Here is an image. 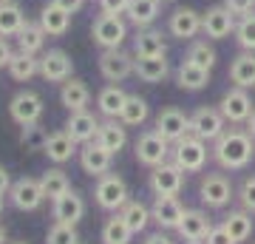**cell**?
Returning <instances> with one entry per match:
<instances>
[{
	"mask_svg": "<svg viewBox=\"0 0 255 244\" xmlns=\"http://www.w3.org/2000/svg\"><path fill=\"white\" fill-rule=\"evenodd\" d=\"M213 162L224 171H244L255 156V139L241 128H227L210 148Z\"/></svg>",
	"mask_w": 255,
	"mask_h": 244,
	"instance_id": "obj_1",
	"label": "cell"
},
{
	"mask_svg": "<svg viewBox=\"0 0 255 244\" xmlns=\"http://www.w3.org/2000/svg\"><path fill=\"white\" fill-rule=\"evenodd\" d=\"M210 156H213V154L207 151V142H204V139H199V136L187 134L184 139L173 142V151H170V162H176L184 173H201Z\"/></svg>",
	"mask_w": 255,
	"mask_h": 244,
	"instance_id": "obj_2",
	"label": "cell"
},
{
	"mask_svg": "<svg viewBox=\"0 0 255 244\" xmlns=\"http://www.w3.org/2000/svg\"><path fill=\"white\" fill-rule=\"evenodd\" d=\"M94 199L102 210H122L130 202V190H128V182L119 176V173H105L97 179V188H94Z\"/></svg>",
	"mask_w": 255,
	"mask_h": 244,
	"instance_id": "obj_3",
	"label": "cell"
},
{
	"mask_svg": "<svg viewBox=\"0 0 255 244\" xmlns=\"http://www.w3.org/2000/svg\"><path fill=\"white\" fill-rule=\"evenodd\" d=\"M170 151H173V145L167 142L159 131H145V134H139V139L133 142L136 162L145 165V168H156V165L167 162Z\"/></svg>",
	"mask_w": 255,
	"mask_h": 244,
	"instance_id": "obj_4",
	"label": "cell"
},
{
	"mask_svg": "<svg viewBox=\"0 0 255 244\" xmlns=\"http://www.w3.org/2000/svg\"><path fill=\"white\" fill-rule=\"evenodd\" d=\"M227 119L221 114L219 108H213V105H201L190 114V134L204 139V142H216L224 131H227Z\"/></svg>",
	"mask_w": 255,
	"mask_h": 244,
	"instance_id": "obj_5",
	"label": "cell"
},
{
	"mask_svg": "<svg viewBox=\"0 0 255 244\" xmlns=\"http://www.w3.org/2000/svg\"><path fill=\"white\" fill-rule=\"evenodd\" d=\"M91 37L100 48H122L128 37V23L122 14H100L91 26Z\"/></svg>",
	"mask_w": 255,
	"mask_h": 244,
	"instance_id": "obj_6",
	"label": "cell"
},
{
	"mask_svg": "<svg viewBox=\"0 0 255 244\" xmlns=\"http://www.w3.org/2000/svg\"><path fill=\"white\" fill-rule=\"evenodd\" d=\"M153 196H179L184 190V171L176 162H162L150 168V179H147Z\"/></svg>",
	"mask_w": 255,
	"mask_h": 244,
	"instance_id": "obj_7",
	"label": "cell"
},
{
	"mask_svg": "<svg viewBox=\"0 0 255 244\" xmlns=\"http://www.w3.org/2000/svg\"><path fill=\"white\" fill-rule=\"evenodd\" d=\"M199 199L201 205H207L210 210H221L227 208L233 199V182L224 173H207L199 182Z\"/></svg>",
	"mask_w": 255,
	"mask_h": 244,
	"instance_id": "obj_8",
	"label": "cell"
},
{
	"mask_svg": "<svg viewBox=\"0 0 255 244\" xmlns=\"http://www.w3.org/2000/svg\"><path fill=\"white\" fill-rule=\"evenodd\" d=\"M43 111H46L43 97H40L37 91H28V88L17 91V94L11 97V102H9V114L20 128L23 125H37L40 117H43Z\"/></svg>",
	"mask_w": 255,
	"mask_h": 244,
	"instance_id": "obj_9",
	"label": "cell"
},
{
	"mask_svg": "<svg viewBox=\"0 0 255 244\" xmlns=\"http://www.w3.org/2000/svg\"><path fill=\"white\" fill-rule=\"evenodd\" d=\"M136 68L133 54H128L122 48H102L100 54V74L108 82H125Z\"/></svg>",
	"mask_w": 255,
	"mask_h": 244,
	"instance_id": "obj_10",
	"label": "cell"
},
{
	"mask_svg": "<svg viewBox=\"0 0 255 244\" xmlns=\"http://www.w3.org/2000/svg\"><path fill=\"white\" fill-rule=\"evenodd\" d=\"M9 199H11V205H14L17 210H23V213H31V210H37L43 202H46V193H43V185H40V179L23 176V179L11 182Z\"/></svg>",
	"mask_w": 255,
	"mask_h": 244,
	"instance_id": "obj_11",
	"label": "cell"
},
{
	"mask_svg": "<svg viewBox=\"0 0 255 244\" xmlns=\"http://www.w3.org/2000/svg\"><path fill=\"white\" fill-rule=\"evenodd\" d=\"M219 111L224 114V119H227L230 125H241V122H247V119H250V114L255 111L253 108V97L247 94V88L233 85V88L221 97Z\"/></svg>",
	"mask_w": 255,
	"mask_h": 244,
	"instance_id": "obj_12",
	"label": "cell"
},
{
	"mask_svg": "<svg viewBox=\"0 0 255 244\" xmlns=\"http://www.w3.org/2000/svg\"><path fill=\"white\" fill-rule=\"evenodd\" d=\"M201 31L210 40H224V37L236 34V14L221 3V6H210L201 14Z\"/></svg>",
	"mask_w": 255,
	"mask_h": 244,
	"instance_id": "obj_13",
	"label": "cell"
},
{
	"mask_svg": "<svg viewBox=\"0 0 255 244\" xmlns=\"http://www.w3.org/2000/svg\"><path fill=\"white\" fill-rule=\"evenodd\" d=\"M71 74H74V63L63 48L43 51V57H40V77L46 82H60L63 85L65 80H71Z\"/></svg>",
	"mask_w": 255,
	"mask_h": 244,
	"instance_id": "obj_14",
	"label": "cell"
},
{
	"mask_svg": "<svg viewBox=\"0 0 255 244\" xmlns=\"http://www.w3.org/2000/svg\"><path fill=\"white\" fill-rule=\"evenodd\" d=\"M153 131H159L167 142L173 145V142H179V139H184V136L190 134V117H187L184 111L173 108V105H170V108H162L156 114Z\"/></svg>",
	"mask_w": 255,
	"mask_h": 244,
	"instance_id": "obj_15",
	"label": "cell"
},
{
	"mask_svg": "<svg viewBox=\"0 0 255 244\" xmlns=\"http://www.w3.org/2000/svg\"><path fill=\"white\" fill-rule=\"evenodd\" d=\"M184 205L179 202V196H156L153 208H150V219H153L159 230H176L184 219Z\"/></svg>",
	"mask_w": 255,
	"mask_h": 244,
	"instance_id": "obj_16",
	"label": "cell"
},
{
	"mask_svg": "<svg viewBox=\"0 0 255 244\" xmlns=\"http://www.w3.org/2000/svg\"><path fill=\"white\" fill-rule=\"evenodd\" d=\"M111 162H114V154H108V151L97 142V139H94V142H85L80 148V165H82V171L88 173V176H94V179L105 176V173L111 171Z\"/></svg>",
	"mask_w": 255,
	"mask_h": 244,
	"instance_id": "obj_17",
	"label": "cell"
},
{
	"mask_svg": "<svg viewBox=\"0 0 255 244\" xmlns=\"http://www.w3.org/2000/svg\"><path fill=\"white\" fill-rule=\"evenodd\" d=\"M100 119L94 117L91 111H74L68 114V122H65V131L77 145H85V142H94L97 134H100Z\"/></svg>",
	"mask_w": 255,
	"mask_h": 244,
	"instance_id": "obj_18",
	"label": "cell"
},
{
	"mask_svg": "<svg viewBox=\"0 0 255 244\" xmlns=\"http://www.w3.org/2000/svg\"><path fill=\"white\" fill-rule=\"evenodd\" d=\"M210 230H213V225H210L204 210H184L182 225L176 227V233L182 236V242H187V244H204Z\"/></svg>",
	"mask_w": 255,
	"mask_h": 244,
	"instance_id": "obj_19",
	"label": "cell"
},
{
	"mask_svg": "<svg viewBox=\"0 0 255 244\" xmlns=\"http://www.w3.org/2000/svg\"><path fill=\"white\" fill-rule=\"evenodd\" d=\"M51 216L54 222H65V225H77L85 216V199L80 190H68L57 202H51Z\"/></svg>",
	"mask_w": 255,
	"mask_h": 244,
	"instance_id": "obj_20",
	"label": "cell"
},
{
	"mask_svg": "<svg viewBox=\"0 0 255 244\" xmlns=\"http://www.w3.org/2000/svg\"><path fill=\"white\" fill-rule=\"evenodd\" d=\"M167 28H170V34L179 37V40H193V37L201 31V14L190 6H182V9H176L167 20Z\"/></svg>",
	"mask_w": 255,
	"mask_h": 244,
	"instance_id": "obj_21",
	"label": "cell"
},
{
	"mask_svg": "<svg viewBox=\"0 0 255 244\" xmlns=\"http://www.w3.org/2000/svg\"><path fill=\"white\" fill-rule=\"evenodd\" d=\"M40 26H43V31L48 37H63L68 31V26H71V11L63 9L54 0H48L43 6V11H40Z\"/></svg>",
	"mask_w": 255,
	"mask_h": 244,
	"instance_id": "obj_22",
	"label": "cell"
},
{
	"mask_svg": "<svg viewBox=\"0 0 255 244\" xmlns=\"http://www.w3.org/2000/svg\"><path fill=\"white\" fill-rule=\"evenodd\" d=\"M128 97H130V94H128L119 82H111V85H105V88L97 94V108H100V114L105 119H119Z\"/></svg>",
	"mask_w": 255,
	"mask_h": 244,
	"instance_id": "obj_23",
	"label": "cell"
},
{
	"mask_svg": "<svg viewBox=\"0 0 255 244\" xmlns=\"http://www.w3.org/2000/svg\"><path fill=\"white\" fill-rule=\"evenodd\" d=\"M60 102H63V108H68V114L74 111H88V102H91V91L82 80L71 77V80H65L60 85Z\"/></svg>",
	"mask_w": 255,
	"mask_h": 244,
	"instance_id": "obj_24",
	"label": "cell"
},
{
	"mask_svg": "<svg viewBox=\"0 0 255 244\" xmlns=\"http://www.w3.org/2000/svg\"><path fill=\"white\" fill-rule=\"evenodd\" d=\"M43 154L48 156V162L65 165V162H71V156L77 154V142L68 136V131H54V134H48Z\"/></svg>",
	"mask_w": 255,
	"mask_h": 244,
	"instance_id": "obj_25",
	"label": "cell"
},
{
	"mask_svg": "<svg viewBox=\"0 0 255 244\" xmlns=\"http://www.w3.org/2000/svg\"><path fill=\"white\" fill-rule=\"evenodd\" d=\"M230 82L238 88H255V51H241L230 63Z\"/></svg>",
	"mask_w": 255,
	"mask_h": 244,
	"instance_id": "obj_26",
	"label": "cell"
},
{
	"mask_svg": "<svg viewBox=\"0 0 255 244\" xmlns=\"http://www.w3.org/2000/svg\"><path fill=\"white\" fill-rule=\"evenodd\" d=\"M176 85L184 91H201L210 85V71L207 68H201V65L190 63L187 57L182 60V65L176 68Z\"/></svg>",
	"mask_w": 255,
	"mask_h": 244,
	"instance_id": "obj_27",
	"label": "cell"
},
{
	"mask_svg": "<svg viewBox=\"0 0 255 244\" xmlns=\"http://www.w3.org/2000/svg\"><path fill=\"white\" fill-rule=\"evenodd\" d=\"M133 54L136 57H156V54H167V45H164V34L159 28H139L133 37Z\"/></svg>",
	"mask_w": 255,
	"mask_h": 244,
	"instance_id": "obj_28",
	"label": "cell"
},
{
	"mask_svg": "<svg viewBox=\"0 0 255 244\" xmlns=\"http://www.w3.org/2000/svg\"><path fill=\"white\" fill-rule=\"evenodd\" d=\"M159 11H162V0H130L125 14H128V23H133L136 28H147L153 26Z\"/></svg>",
	"mask_w": 255,
	"mask_h": 244,
	"instance_id": "obj_29",
	"label": "cell"
},
{
	"mask_svg": "<svg viewBox=\"0 0 255 244\" xmlns=\"http://www.w3.org/2000/svg\"><path fill=\"white\" fill-rule=\"evenodd\" d=\"M133 74H136L142 82H150V85H156V82L167 80V74H170V65H167L164 54H156V57H136V68H133Z\"/></svg>",
	"mask_w": 255,
	"mask_h": 244,
	"instance_id": "obj_30",
	"label": "cell"
},
{
	"mask_svg": "<svg viewBox=\"0 0 255 244\" xmlns=\"http://www.w3.org/2000/svg\"><path fill=\"white\" fill-rule=\"evenodd\" d=\"M97 142L108 151V154H114L117 156L122 148L128 145V131H125V125L119 122V119H105L100 125V134H97Z\"/></svg>",
	"mask_w": 255,
	"mask_h": 244,
	"instance_id": "obj_31",
	"label": "cell"
},
{
	"mask_svg": "<svg viewBox=\"0 0 255 244\" xmlns=\"http://www.w3.org/2000/svg\"><path fill=\"white\" fill-rule=\"evenodd\" d=\"M26 26V14L14 0H0V37H17Z\"/></svg>",
	"mask_w": 255,
	"mask_h": 244,
	"instance_id": "obj_32",
	"label": "cell"
},
{
	"mask_svg": "<svg viewBox=\"0 0 255 244\" xmlns=\"http://www.w3.org/2000/svg\"><path fill=\"white\" fill-rule=\"evenodd\" d=\"M221 225L227 227V233L233 236V242L241 244V242H247V239L253 236L255 222H253V213L241 208V210H230L227 216H224V222H221Z\"/></svg>",
	"mask_w": 255,
	"mask_h": 244,
	"instance_id": "obj_33",
	"label": "cell"
},
{
	"mask_svg": "<svg viewBox=\"0 0 255 244\" xmlns=\"http://www.w3.org/2000/svg\"><path fill=\"white\" fill-rule=\"evenodd\" d=\"M147 117H150V105H147V100H142L139 94H130L125 102V108H122V114H119V122L125 128H139L145 125Z\"/></svg>",
	"mask_w": 255,
	"mask_h": 244,
	"instance_id": "obj_34",
	"label": "cell"
},
{
	"mask_svg": "<svg viewBox=\"0 0 255 244\" xmlns=\"http://www.w3.org/2000/svg\"><path fill=\"white\" fill-rule=\"evenodd\" d=\"M9 74H11V80L28 82L31 77L40 74V57L26 54V51H14V57H11V63H9Z\"/></svg>",
	"mask_w": 255,
	"mask_h": 244,
	"instance_id": "obj_35",
	"label": "cell"
},
{
	"mask_svg": "<svg viewBox=\"0 0 255 244\" xmlns=\"http://www.w3.org/2000/svg\"><path fill=\"white\" fill-rule=\"evenodd\" d=\"M46 31H43V26H40V20H26V26L20 28L17 34V45L20 51H26V54H37V51H43V45H46Z\"/></svg>",
	"mask_w": 255,
	"mask_h": 244,
	"instance_id": "obj_36",
	"label": "cell"
},
{
	"mask_svg": "<svg viewBox=\"0 0 255 244\" xmlns=\"http://www.w3.org/2000/svg\"><path fill=\"white\" fill-rule=\"evenodd\" d=\"M130 239H133V230L128 227L122 213H114L111 219H105V225H102V244H130Z\"/></svg>",
	"mask_w": 255,
	"mask_h": 244,
	"instance_id": "obj_37",
	"label": "cell"
},
{
	"mask_svg": "<svg viewBox=\"0 0 255 244\" xmlns=\"http://www.w3.org/2000/svg\"><path fill=\"white\" fill-rule=\"evenodd\" d=\"M40 185H43V193H46L48 202H57L63 193L71 190V182H68L63 168H48V171L40 176Z\"/></svg>",
	"mask_w": 255,
	"mask_h": 244,
	"instance_id": "obj_38",
	"label": "cell"
},
{
	"mask_svg": "<svg viewBox=\"0 0 255 244\" xmlns=\"http://www.w3.org/2000/svg\"><path fill=\"white\" fill-rule=\"evenodd\" d=\"M119 213L125 216V222H128V227L133 230V236L142 233V230L147 227V222H153V219H150V208H145L142 202H128Z\"/></svg>",
	"mask_w": 255,
	"mask_h": 244,
	"instance_id": "obj_39",
	"label": "cell"
},
{
	"mask_svg": "<svg viewBox=\"0 0 255 244\" xmlns=\"http://www.w3.org/2000/svg\"><path fill=\"white\" fill-rule=\"evenodd\" d=\"M187 60L196 63V65H201V68H207V71H213V65H216L219 54H216L213 43H207V40H193L190 48H187Z\"/></svg>",
	"mask_w": 255,
	"mask_h": 244,
	"instance_id": "obj_40",
	"label": "cell"
},
{
	"mask_svg": "<svg viewBox=\"0 0 255 244\" xmlns=\"http://www.w3.org/2000/svg\"><path fill=\"white\" fill-rule=\"evenodd\" d=\"M236 43L241 45V51H255V11L236 23Z\"/></svg>",
	"mask_w": 255,
	"mask_h": 244,
	"instance_id": "obj_41",
	"label": "cell"
},
{
	"mask_svg": "<svg viewBox=\"0 0 255 244\" xmlns=\"http://www.w3.org/2000/svg\"><path fill=\"white\" fill-rule=\"evenodd\" d=\"M46 244H80V233H77V225L54 222V225L48 227Z\"/></svg>",
	"mask_w": 255,
	"mask_h": 244,
	"instance_id": "obj_42",
	"label": "cell"
},
{
	"mask_svg": "<svg viewBox=\"0 0 255 244\" xmlns=\"http://www.w3.org/2000/svg\"><path fill=\"white\" fill-rule=\"evenodd\" d=\"M46 139H48V134L40 128V122H37V125H23L20 142L26 145L28 151H43V148H46Z\"/></svg>",
	"mask_w": 255,
	"mask_h": 244,
	"instance_id": "obj_43",
	"label": "cell"
},
{
	"mask_svg": "<svg viewBox=\"0 0 255 244\" xmlns=\"http://www.w3.org/2000/svg\"><path fill=\"white\" fill-rule=\"evenodd\" d=\"M238 202H241V208L255 213V176H247L241 182V188H238Z\"/></svg>",
	"mask_w": 255,
	"mask_h": 244,
	"instance_id": "obj_44",
	"label": "cell"
},
{
	"mask_svg": "<svg viewBox=\"0 0 255 244\" xmlns=\"http://www.w3.org/2000/svg\"><path fill=\"white\" fill-rule=\"evenodd\" d=\"M204 244H236V242H233V236L227 233V227H224V225H216V227L207 233Z\"/></svg>",
	"mask_w": 255,
	"mask_h": 244,
	"instance_id": "obj_45",
	"label": "cell"
},
{
	"mask_svg": "<svg viewBox=\"0 0 255 244\" xmlns=\"http://www.w3.org/2000/svg\"><path fill=\"white\" fill-rule=\"evenodd\" d=\"M224 6H227L233 14L244 17V14H253L255 11V0H224Z\"/></svg>",
	"mask_w": 255,
	"mask_h": 244,
	"instance_id": "obj_46",
	"label": "cell"
},
{
	"mask_svg": "<svg viewBox=\"0 0 255 244\" xmlns=\"http://www.w3.org/2000/svg\"><path fill=\"white\" fill-rule=\"evenodd\" d=\"M128 3L130 0H100V9L102 14H125Z\"/></svg>",
	"mask_w": 255,
	"mask_h": 244,
	"instance_id": "obj_47",
	"label": "cell"
},
{
	"mask_svg": "<svg viewBox=\"0 0 255 244\" xmlns=\"http://www.w3.org/2000/svg\"><path fill=\"white\" fill-rule=\"evenodd\" d=\"M11 57H14V51H11V45L6 37H0V68H9Z\"/></svg>",
	"mask_w": 255,
	"mask_h": 244,
	"instance_id": "obj_48",
	"label": "cell"
},
{
	"mask_svg": "<svg viewBox=\"0 0 255 244\" xmlns=\"http://www.w3.org/2000/svg\"><path fill=\"white\" fill-rule=\"evenodd\" d=\"M145 244H176V242L170 239V236H164L162 230H159V233H150V236H147Z\"/></svg>",
	"mask_w": 255,
	"mask_h": 244,
	"instance_id": "obj_49",
	"label": "cell"
},
{
	"mask_svg": "<svg viewBox=\"0 0 255 244\" xmlns=\"http://www.w3.org/2000/svg\"><path fill=\"white\" fill-rule=\"evenodd\" d=\"M9 190H11V176H9V171H6V168L0 165V193L6 196Z\"/></svg>",
	"mask_w": 255,
	"mask_h": 244,
	"instance_id": "obj_50",
	"label": "cell"
},
{
	"mask_svg": "<svg viewBox=\"0 0 255 244\" xmlns=\"http://www.w3.org/2000/svg\"><path fill=\"white\" fill-rule=\"evenodd\" d=\"M54 3H60L63 9H68L71 14H77V11L82 9V3H85V0H54Z\"/></svg>",
	"mask_w": 255,
	"mask_h": 244,
	"instance_id": "obj_51",
	"label": "cell"
},
{
	"mask_svg": "<svg viewBox=\"0 0 255 244\" xmlns=\"http://www.w3.org/2000/svg\"><path fill=\"white\" fill-rule=\"evenodd\" d=\"M247 134H250V136L255 139V111L250 114V119H247Z\"/></svg>",
	"mask_w": 255,
	"mask_h": 244,
	"instance_id": "obj_52",
	"label": "cell"
},
{
	"mask_svg": "<svg viewBox=\"0 0 255 244\" xmlns=\"http://www.w3.org/2000/svg\"><path fill=\"white\" fill-rule=\"evenodd\" d=\"M0 244H6V225H0Z\"/></svg>",
	"mask_w": 255,
	"mask_h": 244,
	"instance_id": "obj_53",
	"label": "cell"
},
{
	"mask_svg": "<svg viewBox=\"0 0 255 244\" xmlns=\"http://www.w3.org/2000/svg\"><path fill=\"white\" fill-rule=\"evenodd\" d=\"M0 213H3V193H0Z\"/></svg>",
	"mask_w": 255,
	"mask_h": 244,
	"instance_id": "obj_54",
	"label": "cell"
},
{
	"mask_svg": "<svg viewBox=\"0 0 255 244\" xmlns=\"http://www.w3.org/2000/svg\"><path fill=\"white\" fill-rule=\"evenodd\" d=\"M11 244H26V242H11Z\"/></svg>",
	"mask_w": 255,
	"mask_h": 244,
	"instance_id": "obj_55",
	"label": "cell"
},
{
	"mask_svg": "<svg viewBox=\"0 0 255 244\" xmlns=\"http://www.w3.org/2000/svg\"><path fill=\"white\" fill-rule=\"evenodd\" d=\"M162 3H170V0H162Z\"/></svg>",
	"mask_w": 255,
	"mask_h": 244,
	"instance_id": "obj_56",
	"label": "cell"
}]
</instances>
